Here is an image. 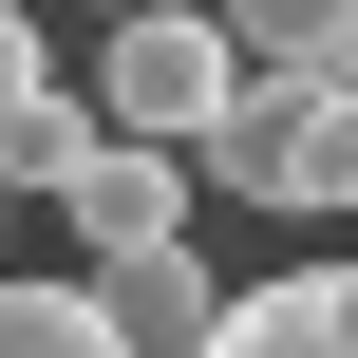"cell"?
I'll return each instance as SVG.
<instances>
[{
    "instance_id": "1",
    "label": "cell",
    "mask_w": 358,
    "mask_h": 358,
    "mask_svg": "<svg viewBox=\"0 0 358 358\" xmlns=\"http://www.w3.org/2000/svg\"><path fill=\"white\" fill-rule=\"evenodd\" d=\"M94 113L151 132V151H208V132L245 113V38H227V0H151V19H113V38H94Z\"/></svg>"
},
{
    "instance_id": "2",
    "label": "cell",
    "mask_w": 358,
    "mask_h": 358,
    "mask_svg": "<svg viewBox=\"0 0 358 358\" xmlns=\"http://www.w3.org/2000/svg\"><path fill=\"white\" fill-rule=\"evenodd\" d=\"M189 170L227 208H358V76H245V113Z\"/></svg>"
},
{
    "instance_id": "3",
    "label": "cell",
    "mask_w": 358,
    "mask_h": 358,
    "mask_svg": "<svg viewBox=\"0 0 358 358\" xmlns=\"http://www.w3.org/2000/svg\"><path fill=\"white\" fill-rule=\"evenodd\" d=\"M189 151H151V132H113L76 189H57V227H76V264H132V245H189Z\"/></svg>"
},
{
    "instance_id": "4",
    "label": "cell",
    "mask_w": 358,
    "mask_h": 358,
    "mask_svg": "<svg viewBox=\"0 0 358 358\" xmlns=\"http://www.w3.org/2000/svg\"><path fill=\"white\" fill-rule=\"evenodd\" d=\"M94 302H113V340H132V358H208L245 283H227L208 245H132V264H94Z\"/></svg>"
},
{
    "instance_id": "5",
    "label": "cell",
    "mask_w": 358,
    "mask_h": 358,
    "mask_svg": "<svg viewBox=\"0 0 358 358\" xmlns=\"http://www.w3.org/2000/svg\"><path fill=\"white\" fill-rule=\"evenodd\" d=\"M208 358H358V264H283V283H245Z\"/></svg>"
},
{
    "instance_id": "6",
    "label": "cell",
    "mask_w": 358,
    "mask_h": 358,
    "mask_svg": "<svg viewBox=\"0 0 358 358\" xmlns=\"http://www.w3.org/2000/svg\"><path fill=\"white\" fill-rule=\"evenodd\" d=\"M94 151H113V113H94V94H19V113H0V189H76Z\"/></svg>"
},
{
    "instance_id": "7",
    "label": "cell",
    "mask_w": 358,
    "mask_h": 358,
    "mask_svg": "<svg viewBox=\"0 0 358 358\" xmlns=\"http://www.w3.org/2000/svg\"><path fill=\"white\" fill-rule=\"evenodd\" d=\"M227 38H245V76H321L358 57V0H227Z\"/></svg>"
},
{
    "instance_id": "8",
    "label": "cell",
    "mask_w": 358,
    "mask_h": 358,
    "mask_svg": "<svg viewBox=\"0 0 358 358\" xmlns=\"http://www.w3.org/2000/svg\"><path fill=\"white\" fill-rule=\"evenodd\" d=\"M0 358H132L94 283H0Z\"/></svg>"
},
{
    "instance_id": "9",
    "label": "cell",
    "mask_w": 358,
    "mask_h": 358,
    "mask_svg": "<svg viewBox=\"0 0 358 358\" xmlns=\"http://www.w3.org/2000/svg\"><path fill=\"white\" fill-rule=\"evenodd\" d=\"M19 94H57V57H38V19L0 0V113H19Z\"/></svg>"
},
{
    "instance_id": "10",
    "label": "cell",
    "mask_w": 358,
    "mask_h": 358,
    "mask_svg": "<svg viewBox=\"0 0 358 358\" xmlns=\"http://www.w3.org/2000/svg\"><path fill=\"white\" fill-rule=\"evenodd\" d=\"M94 19H151V0H94Z\"/></svg>"
},
{
    "instance_id": "11",
    "label": "cell",
    "mask_w": 358,
    "mask_h": 358,
    "mask_svg": "<svg viewBox=\"0 0 358 358\" xmlns=\"http://www.w3.org/2000/svg\"><path fill=\"white\" fill-rule=\"evenodd\" d=\"M0 208H19V189H0Z\"/></svg>"
}]
</instances>
